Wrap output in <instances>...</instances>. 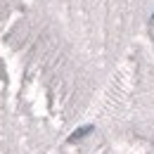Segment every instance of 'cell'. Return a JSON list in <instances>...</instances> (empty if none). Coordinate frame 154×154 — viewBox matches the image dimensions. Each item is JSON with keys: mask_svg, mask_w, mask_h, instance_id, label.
Listing matches in <instances>:
<instances>
[{"mask_svg": "<svg viewBox=\"0 0 154 154\" xmlns=\"http://www.w3.org/2000/svg\"><path fill=\"white\" fill-rule=\"evenodd\" d=\"M90 133V128H81V131H76V133L69 137V142H74V140H78V137H83V135H88Z\"/></svg>", "mask_w": 154, "mask_h": 154, "instance_id": "obj_1", "label": "cell"}]
</instances>
